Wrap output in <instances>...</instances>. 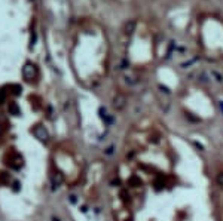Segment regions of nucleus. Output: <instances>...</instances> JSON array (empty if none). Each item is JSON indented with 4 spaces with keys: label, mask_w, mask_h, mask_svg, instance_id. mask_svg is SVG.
Segmentation results:
<instances>
[{
    "label": "nucleus",
    "mask_w": 223,
    "mask_h": 221,
    "mask_svg": "<svg viewBox=\"0 0 223 221\" xmlns=\"http://www.w3.org/2000/svg\"><path fill=\"white\" fill-rule=\"evenodd\" d=\"M33 133H34V136L36 138H39V139H48V132H46V129H45L43 126H37L34 131H33Z\"/></svg>",
    "instance_id": "nucleus-2"
},
{
    "label": "nucleus",
    "mask_w": 223,
    "mask_h": 221,
    "mask_svg": "<svg viewBox=\"0 0 223 221\" xmlns=\"http://www.w3.org/2000/svg\"><path fill=\"white\" fill-rule=\"evenodd\" d=\"M9 108H10V111H13V113H18V107H16L15 104H12Z\"/></svg>",
    "instance_id": "nucleus-3"
},
{
    "label": "nucleus",
    "mask_w": 223,
    "mask_h": 221,
    "mask_svg": "<svg viewBox=\"0 0 223 221\" xmlns=\"http://www.w3.org/2000/svg\"><path fill=\"white\" fill-rule=\"evenodd\" d=\"M22 76L25 80H31L34 76H36V67L31 65V64H27L24 68H22Z\"/></svg>",
    "instance_id": "nucleus-1"
}]
</instances>
